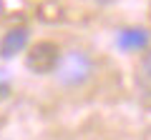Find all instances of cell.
Returning <instances> with one entry per match:
<instances>
[{"instance_id":"5b68a950","label":"cell","mask_w":151,"mask_h":140,"mask_svg":"<svg viewBox=\"0 0 151 140\" xmlns=\"http://www.w3.org/2000/svg\"><path fill=\"white\" fill-rule=\"evenodd\" d=\"M101 3H108V0H101Z\"/></svg>"},{"instance_id":"277c9868","label":"cell","mask_w":151,"mask_h":140,"mask_svg":"<svg viewBox=\"0 0 151 140\" xmlns=\"http://www.w3.org/2000/svg\"><path fill=\"white\" fill-rule=\"evenodd\" d=\"M146 43H149V33L141 30V28H136V30H124L119 35V45L124 50H141Z\"/></svg>"},{"instance_id":"7a4b0ae2","label":"cell","mask_w":151,"mask_h":140,"mask_svg":"<svg viewBox=\"0 0 151 140\" xmlns=\"http://www.w3.org/2000/svg\"><path fill=\"white\" fill-rule=\"evenodd\" d=\"M58 60H60V53H58V45L53 43H35L28 53V68L38 75H45V73H53L58 68Z\"/></svg>"},{"instance_id":"3957f363","label":"cell","mask_w":151,"mask_h":140,"mask_svg":"<svg viewBox=\"0 0 151 140\" xmlns=\"http://www.w3.org/2000/svg\"><path fill=\"white\" fill-rule=\"evenodd\" d=\"M25 40H28L25 28H13L5 38H3V43H0V55L3 58H13L15 53H20L25 48Z\"/></svg>"},{"instance_id":"6da1fadb","label":"cell","mask_w":151,"mask_h":140,"mask_svg":"<svg viewBox=\"0 0 151 140\" xmlns=\"http://www.w3.org/2000/svg\"><path fill=\"white\" fill-rule=\"evenodd\" d=\"M55 70H58V80L63 85H81L91 78V60H88L86 53L70 50L58 60Z\"/></svg>"}]
</instances>
